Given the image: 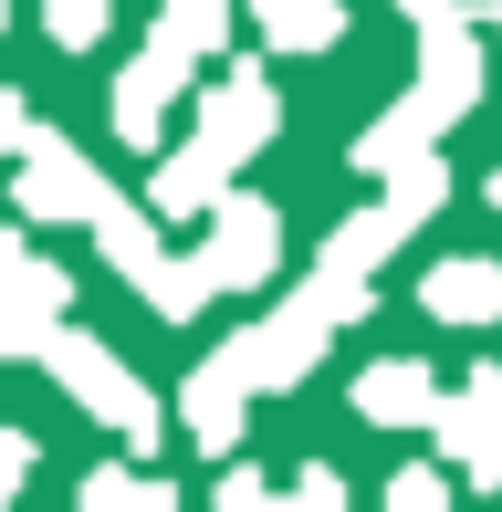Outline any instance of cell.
Wrapping results in <instances>:
<instances>
[{
  "label": "cell",
  "mask_w": 502,
  "mask_h": 512,
  "mask_svg": "<svg viewBox=\"0 0 502 512\" xmlns=\"http://www.w3.org/2000/svg\"><path fill=\"white\" fill-rule=\"evenodd\" d=\"M471 95H482V42H471V21H461V11L419 21V84H408V95L356 136V168L377 178V168H398V157L440 147V136L471 115Z\"/></svg>",
  "instance_id": "cell-1"
},
{
  "label": "cell",
  "mask_w": 502,
  "mask_h": 512,
  "mask_svg": "<svg viewBox=\"0 0 502 512\" xmlns=\"http://www.w3.org/2000/svg\"><path fill=\"white\" fill-rule=\"evenodd\" d=\"M42 366H53V387H63L74 408H95L105 429L126 439V450H157V398L116 366V345L74 335V324H42Z\"/></svg>",
  "instance_id": "cell-2"
},
{
  "label": "cell",
  "mask_w": 502,
  "mask_h": 512,
  "mask_svg": "<svg viewBox=\"0 0 502 512\" xmlns=\"http://www.w3.org/2000/svg\"><path fill=\"white\" fill-rule=\"evenodd\" d=\"M199 220H210V241H199V272H210V293H251V283H272V272H283V209H272V199L220 189Z\"/></svg>",
  "instance_id": "cell-3"
},
{
  "label": "cell",
  "mask_w": 502,
  "mask_h": 512,
  "mask_svg": "<svg viewBox=\"0 0 502 512\" xmlns=\"http://www.w3.org/2000/svg\"><path fill=\"white\" fill-rule=\"evenodd\" d=\"M419 429L440 439L450 460H461V481H471V492H502V366H492V356L471 366L461 387H440Z\"/></svg>",
  "instance_id": "cell-4"
},
{
  "label": "cell",
  "mask_w": 502,
  "mask_h": 512,
  "mask_svg": "<svg viewBox=\"0 0 502 512\" xmlns=\"http://www.w3.org/2000/svg\"><path fill=\"white\" fill-rule=\"evenodd\" d=\"M11 199H21V220H84V209L105 199V178L84 168V147L74 136H53V126H21V147H11Z\"/></svg>",
  "instance_id": "cell-5"
},
{
  "label": "cell",
  "mask_w": 502,
  "mask_h": 512,
  "mask_svg": "<svg viewBox=\"0 0 502 512\" xmlns=\"http://www.w3.org/2000/svg\"><path fill=\"white\" fill-rule=\"evenodd\" d=\"M199 105V147L220 157V168H241V157H262L272 147V126H283V95H272V74L262 63H241V74H220L210 95H189Z\"/></svg>",
  "instance_id": "cell-6"
},
{
  "label": "cell",
  "mask_w": 502,
  "mask_h": 512,
  "mask_svg": "<svg viewBox=\"0 0 502 512\" xmlns=\"http://www.w3.org/2000/svg\"><path fill=\"white\" fill-rule=\"evenodd\" d=\"M325 335H335V324L314 314L304 293H293V304L272 314V324L231 335V356H241V377H251V387H304V377H314V356H325Z\"/></svg>",
  "instance_id": "cell-7"
},
{
  "label": "cell",
  "mask_w": 502,
  "mask_h": 512,
  "mask_svg": "<svg viewBox=\"0 0 502 512\" xmlns=\"http://www.w3.org/2000/svg\"><path fill=\"white\" fill-rule=\"evenodd\" d=\"M178 418H189V439H199V450H220V460L241 450V429H251V377H241V356H231V345L189 366V387H178Z\"/></svg>",
  "instance_id": "cell-8"
},
{
  "label": "cell",
  "mask_w": 502,
  "mask_h": 512,
  "mask_svg": "<svg viewBox=\"0 0 502 512\" xmlns=\"http://www.w3.org/2000/svg\"><path fill=\"white\" fill-rule=\"evenodd\" d=\"M189 74H199V63L168 53V42H147V53L116 74V136H126V147H157V126H168V105L189 95Z\"/></svg>",
  "instance_id": "cell-9"
},
{
  "label": "cell",
  "mask_w": 502,
  "mask_h": 512,
  "mask_svg": "<svg viewBox=\"0 0 502 512\" xmlns=\"http://www.w3.org/2000/svg\"><path fill=\"white\" fill-rule=\"evenodd\" d=\"M419 314L429 324H502V262H482V251L429 262L419 272Z\"/></svg>",
  "instance_id": "cell-10"
},
{
  "label": "cell",
  "mask_w": 502,
  "mask_h": 512,
  "mask_svg": "<svg viewBox=\"0 0 502 512\" xmlns=\"http://www.w3.org/2000/svg\"><path fill=\"white\" fill-rule=\"evenodd\" d=\"M429 398H440V377H429L419 356H377L367 377H356V418H367V429H419Z\"/></svg>",
  "instance_id": "cell-11"
},
{
  "label": "cell",
  "mask_w": 502,
  "mask_h": 512,
  "mask_svg": "<svg viewBox=\"0 0 502 512\" xmlns=\"http://www.w3.org/2000/svg\"><path fill=\"white\" fill-rule=\"evenodd\" d=\"M220 189H231V168H220L210 147H178V157H157V168H147V209H157V220H199Z\"/></svg>",
  "instance_id": "cell-12"
},
{
  "label": "cell",
  "mask_w": 502,
  "mask_h": 512,
  "mask_svg": "<svg viewBox=\"0 0 502 512\" xmlns=\"http://www.w3.org/2000/svg\"><path fill=\"white\" fill-rule=\"evenodd\" d=\"M84 230H95V251H105L116 272H126V283H136V272L157 262V209H136V199H116V189H105L95 209H84Z\"/></svg>",
  "instance_id": "cell-13"
},
{
  "label": "cell",
  "mask_w": 502,
  "mask_h": 512,
  "mask_svg": "<svg viewBox=\"0 0 502 512\" xmlns=\"http://www.w3.org/2000/svg\"><path fill=\"white\" fill-rule=\"evenodd\" d=\"M251 32H262L272 53H335L346 11H335V0H251Z\"/></svg>",
  "instance_id": "cell-14"
},
{
  "label": "cell",
  "mask_w": 502,
  "mask_h": 512,
  "mask_svg": "<svg viewBox=\"0 0 502 512\" xmlns=\"http://www.w3.org/2000/svg\"><path fill=\"white\" fill-rule=\"evenodd\" d=\"M398 241H408V220H398L387 199H367V209H346V220L325 230V262H346V272H377Z\"/></svg>",
  "instance_id": "cell-15"
},
{
  "label": "cell",
  "mask_w": 502,
  "mask_h": 512,
  "mask_svg": "<svg viewBox=\"0 0 502 512\" xmlns=\"http://www.w3.org/2000/svg\"><path fill=\"white\" fill-rule=\"evenodd\" d=\"M157 42L189 63H210L220 42H231V0H157Z\"/></svg>",
  "instance_id": "cell-16"
},
{
  "label": "cell",
  "mask_w": 502,
  "mask_h": 512,
  "mask_svg": "<svg viewBox=\"0 0 502 512\" xmlns=\"http://www.w3.org/2000/svg\"><path fill=\"white\" fill-rule=\"evenodd\" d=\"M136 293H147L168 324H189L199 304H210V272H199V251H157V262L136 272Z\"/></svg>",
  "instance_id": "cell-17"
},
{
  "label": "cell",
  "mask_w": 502,
  "mask_h": 512,
  "mask_svg": "<svg viewBox=\"0 0 502 512\" xmlns=\"http://www.w3.org/2000/svg\"><path fill=\"white\" fill-rule=\"evenodd\" d=\"M0 304H21V314L53 324V314H63V272L42 262L32 241H0Z\"/></svg>",
  "instance_id": "cell-18"
},
{
  "label": "cell",
  "mask_w": 502,
  "mask_h": 512,
  "mask_svg": "<svg viewBox=\"0 0 502 512\" xmlns=\"http://www.w3.org/2000/svg\"><path fill=\"white\" fill-rule=\"evenodd\" d=\"M42 21H53L63 53H95L105 42V0H42Z\"/></svg>",
  "instance_id": "cell-19"
},
{
  "label": "cell",
  "mask_w": 502,
  "mask_h": 512,
  "mask_svg": "<svg viewBox=\"0 0 502 512\" xmlns=\"http://www.w3.org/2000/svg\"><path fill=\"white\" fill-rule=\"evenodd\" d=\"M74 502H168V481H147V471H84Z\"/></svg>",
  "instance_id": "cell-20"
},
{
  "label": "cell",
  "mask_w": 502,
  "mask_h": 512,
  "mask_svg": "<svg viewBox=\"0 0 502 512\" xmlns=\"http://www.w3.org/2000/svg\"><path fill=\"white\" fill-rule=\"evenodd\" d=\"M387 502H398V512H440L450 502V471H419V460H408V471L387 481Z\"/></svg>",
  "instance_id": "cell-21"
},
{
  "label": "cell",
  "mask_w": 502,
  "mask_h": 512,
  "mask_svg": "<svg viewBox=\"0 0 502 512\" xmlns=\"http://www.w3.org/2000/svg\"><path fill=\"white\" fill-rule=\"evenodd\" d=\"M283 502H304V512L346 502V471H325V460H314V471H293V492H283Z\"/></svg>",
  "instance_id": "cell-22"
},
{
  "label": "cell",
  "mask_w": 502,
  "mask_h": 512,
  "mask_svg": "<svg viewBox=\"0 0 502 512\" xmlns=\"http://www.w3.org/2000/svg\"><path fill=\"white\" fill-rule=\"evenodd\" d=\"M53 324H63V314H53ZM0 356H42V314L0 304Z\"/></svg>",
  "instance_id": "cell-23"
},
{
  "label": "cell",
  "mask_w": 502,
  "mask_h": 512,
  "mask_svg": "<svg viewBox=\"0 0 502 512\" xmlns=\"http://www.w3.org/2000/svg\"><path fill=\"white\" fill-rule=\"evenodd\" d=\"M210 492H220V502H231V512H262V502H272V481H262V471H241V460H231V471H220V481H210Z\"/></svg>",
  "instance_id": "cell-24"
},
{
  "label": "cell",
  "mask_w": 502,
  "mask_h": 512,
  "mask_svg": "<svg viewBox=\"0 0 502 512\" xmlns=\"http://www.w3.org/2000/svg\"><path fill=\"white\" fill-rule=\"evenodd\" d=\"M32 481V429H0V502Z\"/></svg>",
  "instance_id": "cell-25"
},
{
  "label": "cell",
  "mask_w": 502,
  "mask_h": 512,
  "mask_svg": "<svg viewBox=\"0 0 502 512\" xmlns=\"http://www.w3.org/2000/svg\"><path fill=\"white\" fill-rule=\"evenodd\" d=\"M21 126H32V105H21V95H11V84H0V157H11V147H21Z\"/></svg>",
  "instance_id": "cell-26"
},
{
  "label": "cell",
  "mask_w": 502,
  "mask_h": 512,
  "mask_svg": "<svg viewBox=\"0 0 502 512\" xmlns=\"http://www.w3.org/2000/svg\"><path fill=\"white\" fill-rule=\"evenodd\" d=\"M482 199H492V209H502V168H492V178H482Z\"/></svg>",
  "instance_id": "cell-27"
},
{
  "label": "cell",
  "mask_w": 502,
  "mask_h": 512,
  "mask_svg": "<svg viewBox=\"0 0 502 512\" xmlns=\"http://www.w3.org/2000/svg\"><path fill=\"white\" fill-rule=\"evenodd\" d=\"M482 21H492V32H502V0H482Z\"/></svg>",
  "instance_id": "cell-28"
},
{
  "label": "cell",
  "mask_w": 502,
  "mask_h": 512,
  "mask_svg": "<svg viewBox=\"0 0 502 512\" xmlns=\"http://www.w3.org/2000/svg\"><path fill=\"white\" fill-rule=\"evenodd\" d=\"M0 21H11V0H0Z\"/></svg>",
  "instance_id": "cell-29"
}]
</instances>
